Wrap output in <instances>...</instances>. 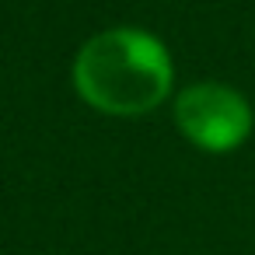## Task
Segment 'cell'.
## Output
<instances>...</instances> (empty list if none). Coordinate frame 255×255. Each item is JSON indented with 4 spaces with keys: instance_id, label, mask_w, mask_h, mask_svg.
Masks as SVG:
<instances>
[{
    "instance_id": "6da1fadb",
    "label": "cell",
    "mask_w": 255,
    "mask_h": 255,
    "mask_svg": "<svg viewBox=\"0 0 255 255\" xmlns=\"http://www.w3.org/2000/svg\"><path fill=\"white\" fill-rule=\"evenodd\" d=\"M74 91L102 116L133 119L154 112L175 84L168 46L143 28H105L91 35L70 67Z\"/></svg>"
},
{
    "instance_id": "7a4b0ae2",
    "label": "cell",
    "mask_w": 255,
    "mask_h": 255,
    "mask_svg": "<svg viewBox=\"0 0 255 255\" xmlns=\"http://www.w3.org/2000/svg\"><path fill=\"white\" fill-rule=\"evenodd\" d=\"M252 105L241 91L220 81H199L178 91L175 98V126L178 133L206 150V154H227L238 150L252 133Z\"/></svg>"
}]
</instances>
